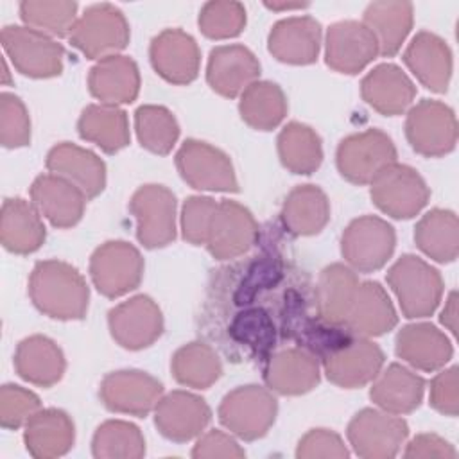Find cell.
<instances>
[{
  "label": "cell",
  "mask_w": 459,
  "mask_h": 459,
  "mask_svg": "<svg viewBox=\"0 0 459 459\" xmlns=\"http://www.w3.org/2000/svg\"><path fill=\"white\" fill-rule=\"evenodd\" d=\"M278 156L287 170L310 174L323 161L321 138L312 127L301 122H290L278 134Z\"/></svg>",
  "instance_id": "cell-41"
},
{
  "label": "cell",
  "mask_w": 459,
  "mask_h": 459,
  "mask_svg": "<svg viewBox=\"0 0 459 459\" xmlns=\"http://www.w3.org/2000/svg\"><path fill=\"white\" fill-rule=\"evenodd\" d=\"M41 409L39 398L20 385L5 384L0 391V423L4 429H20Z\"/></svg>",
  "instance_id": "cell-48"
},
{
  "label": "cell",
  "mask_w": 459,
  "mask_h": 459,
  "mask_svg": "<svg viewBox=\"0 0 459 459\" xmlns=\"http://www.w3.org/2000/svg\"><path fill=\"white\" fill-rule=\"evenodd\" d=\"M396 235L393 226L377 217L353 219L342 233L341 253L355 273H373L387 264L394 251Z\"/></svg>",
  "instance_id": "cell-6"
},
{
  "label": "cell",
  "mask_w": 459,
  "mask_h": 459,
  "mask_svg": "<svg viewBox=\"0 0 459 459\" xmlns=\"http://www.w3.org/2000/svg\"><path fill=\"white\" fill-rule=\"evenodd\" d=\"M430 405L446 416H457L459 391H457V368L452 366L434 377L430 382Z\"/></svg>",
  "instance_id": "cell-52"
},
{
  "label": "cell",
  "mask_w": 459,
  "mask_h": 459,
  "mask_svg": "<svg viewBox=\"0 0 459 459\" xmlns=\"http://www.w3.org/2000/svg\"><path fill=\"white\" fill-rule=\"evenodd\" d=\"M163 394V385L151 375L136 369L115 371L100 384V400L113 411L131 416H147Z\"/></svg>",
  "instance_id": "cell-17"
},
{
  "label": "cell",
  "mask_w": 459,
  "mask_h": 459,
  "mask_svg": "<svg viewBox=\"0 0 459 459\" xmlns=\"http://www.w3.org/2000/svg\"><path fill=\"white\" fill-rule=\"evenodd\" d=\"M0 240L16 255H29L39 249L45 240V226L36 206L22 197L5 199L0 215Z\"/></svg>",
  "instance_id": "cell-32"
},
{
  "label": "cell",
  "mask_w": 459,
  "mask_h": 459,
  "mask_svg": "<svg viewBox=\"0 0 459 459\" xmlns=\"http://www.w3.org/2000/svg\"><path fill=\"white\" fill-rule=\"evenodd\" d=\"M129 210L136 219V238L149 249L163 247L176 237V197L163 185L140 186Z\"/></svg>",
  "instance_id": "cell-13"
},
{
  "label": "cell",
  "mask_w": 459,
  "mask_h": 459,
  "mask_svg": "<svg viewBox=\"0 0 459 459\" xmlns=\"http://www.w3.org/2000/svg\"><path fill=\"white\" fill-rule=\"evenodd\" d=\"M88 88L100 104L118 106L133 102L140 90L138 66L131 57L120 54L99 59L90 70Z\"/></svg>",
  "instance_id": "cell-28"
},
{
  "label": "cell",
  "mask_w": 459,
  "mask_h": 459,
  "mask_svg": "<svg viewBox=\"0 0 459 459\" xmlns=\"http://www.w3.org/2000/svg\"><path fill=\"white\" fill-rule=\"evenodd\" d=\"M29 294L36 308L54 319H81L88 310L90 290L82 274L61 260L34 265Z\"/></svg>",
  "instance_id": "cell-1"
},
{
  "label": "cell",
  "mask_w": 459,
  "mask_h": 459,
  "mask_svg": "<svg viewBox=\"0 0 459 459\" xmlns=\"http://www.w3.org/2000/svg\"><path fill=\"white\" fill-rule=\"evenodd\" d=\"M108 325L113 339L127 350L151 346L163 332V316L160 307L149 296H134L108 314Z\"/></svg>",
  "instance_id": "cell-16"
},
{
  "label": "cell",
  "mask_w": 459,
  "mask_h": 459,
  "mask_svg": "<svg viewBox=\"0 0 459 459\" xmlns=\"http://www.w3.org/2000/svg\"><path fill=\"white\" fill-rule=\"evenodd\" d=\"M244 455H246L244 448H240V445L222 430H210L203 434L192 450V457H197V459H213V457L240 459Z\"/></svg>",
  "instance_id": "cell-53"
},
{
  "label": "cell",
  "mask_w": 459,
  "mask_h": 459,
  "mask_svg": "<svg viewBox=\"0 0 459 459\" xmlns=\"http://www.w3.org/2000/svg\"><path fill=\"white\" fill-rule=\"evenodd\" d=\"M238 111L242 120L258 131L280 126L287 115V99L281 88L269 81H255L240 95Z\"/></svg>",
  "instance_id": "cell-40"
},
{
  "label": "cell",
  "mask_w": 459,
  "mask_h": 459,
  "mask_svg": "<svg viewBox=\"0 0 459 459\" xmlns=\"http://www.w3.org/2000/svg\"><path fill=\"white\" fill-rule=\"evenodd\" d=\"M258 237V224L251 212L237 201L217 203L210 219L204 244L217 260L244 255Z\"/></svg>",
  "instance_id": "cell-15"
},
{
  "label": "cell",
  "mask_w": 459,
  "mask_h": 459,
  "mask_svg": "<svg viewBox=\"0 0 459 459\" xmlns=\"http://www.w3.org/2000/svg\"><path fill=\"white\" fill-rule=\"evenodd\" d=\"M265 7H269V9H273V11H292V9H303V7H308V4H301V2H298V4H265Z\"/></svg>",
  "instance_id": "cell-56"
},
{
  "label": "cell",
  "mask_w": 459,
  "mask_h": 459,
  "mask_svg": "<svg viewBox=\"0 0 459 459\" xmlns=\"http://www.w3.org/2000/svg\"><path fill=\"white\" fill-rule=\"evenodd\" d=\"M91 452L99 459H138L145 454V439L133 423L109 420L95 430Z\"/></svg>",
  "instance_id": "cell-43"
},
{
  "label": "cell",
  "mask_w": 459,
  "mask_h": 459,
  "mask_svg": "<svg viewBox=\"0 0 459 459\" xmlns=\"http://www.w3.org/2000/svg\"><path fill=\"white\" fill-rule=\"evenodd\" d=\"M362 23L377 39L378 54L394 56L412 27V4L373 2L366 7Z\"/></svg>",
  "instance_id": "cell-36"
},
{
  "label": "cell",
  "mask_w": 459,
  "mask_h": 459,
  "mask_svg": "<svg viewBox=\"0 0 459 459\" xmlns=\"http://www.w3.org/2000/svg\"><path fill=\"white\" fill-rule=\"evenodd\" d=\"M387 283L398 298L405 317L430 316L443 294V280L437 269L416 255H403L387 271Z\"/></svg>",
  "instance_id": "cell-2"
},
{
  "label": "cell",
  "mask_w": 459,
  "mask_h": 459,
  "mask_svg": "<svg viewBox=\"0 0 459 459\" xmlns=\"http://www.w3.org/2000/svg\"><path fill=\"white\" fill-rule=\"evenodd\" d=\"M68 39L88 59H104L126 48L129 25L113 4H95L77 18Z\"/></svg>",
  "instance_id": "cell-3"
},
{
  "label": "cell",
  "mask_w": 459,
  "mask_h": 459,
  "mask_svg": "<svg viewBox=\"0 0 459 459\" xmlns=\"http://www.w3.org/2000/svg\"><path fill=\"white\" fill-rule=\"evenodd\" d=\"M359 283L357 273L350 265L332 264L325 267L316 285V305L319 317L328 325L342 326Z\"/></svg>",
  "instance_id": "cell-35"
},
{
  "label": "cell",
  "mask_w": 459,
  "mask_h": 459,
  "mask_svg": "<svg viewBox=\"0 0 459 459\" xmlns=\"http://www.w3.org/2000/svg\"><path fill=\"white\" fill-rule=\"evenodd\" d=\"M378 54L371 30L357 20H342L328 27L325 41L326 65L341 74H359Z\"/></svg>",
  "instance_id": "cell-18"
},
{
  "label": "cell",
  "mask_w": 459,
  "mask_h": 459,
  "mask_svg": "<svg viewBox=\"0 0 459 459\" xmlns=\"http://www.w3.org/2000/svg\"><path fill=\"white\" fill-rule=\"evenodd\" d=\"M217 201L204 195H192L185 201L181 210V231L183 238L194 246H203L210 219Z\"/></svg>",
  "instance_id": "cell-50"
},
{
  "label": "cell",
  "mask_w": 459,
  "mask_h": 459,
  "mask_svg": "<svg viewBox=\"0 0 459 459\" xmlns=\"http://www.w3.org/2000/svg\"><path fill=\"white\" fill-rule=\"evenodd\" d=\"M246 27V9L238 2H206L199 13V29L212 39L238 36Z\"/></svg>",
  "instance_id": "cell-46"
},
{
  "label": "cell",
  "mask_w": 459,
  "mask_h": 459,
  "mask_svg": "<svg viewBox=\"0 0 459 459\" xmlns=\"http://www.w3.org/2000/svg\"><path fill=\"white\" fill-rule=\"evenodd\" d=\"M2 47L23 75L45 79L59 75L63 70L65 48L61 43L27 25H5L2 29Z\"/></svg>",
  "instance_id": "cell-5"
},
{
  "label": "cell",
  "mask_w": 459,
  "mask_h": 459,
  "mask_svg": "<svg viewBox=\"0 0 459 459\" xmlns=\"http://www.w3.org/2000/svg\"><path fill=\"white\" fill-rule=\"evenodd\" d=\"M403 455L420 459V457H455L457 454L446 439L436 434H420L407 443Z\"/></svg>",
  "instance_id": "cell-54"
},
{
  "label": "cell",
  "mask_w": 459,
  "mask_h": 459,
  "mask_svg": "<svg viewBox=\"0 0 459 459\" xmlns=\"http://www.w3.org/2000/svg\"><path fill=\"white\" fill-rule=\"evenodd\" d=\"M396 355L416 369L436 371L450 360L452 344L434 325L414 323L398 332Z\"/></svg>",
  "instance_id": "cell-30"
},
{
  "label": "cell",
  "mask_w": 459,
  "mask_h": 459,
  "mask_svg": "<svg viewBox=\"0 0 459 459\" xmlns=\"http://www.w3.org/2000/svg\"><path fill=\"white\" fill-rule=\"evenodd\" d=\"M267 47L281 63H314L321 48V23L312 16L283 18L273 25Z\"/></svg>",
  "instance_id": "cell-23"
},
{
  "label": "cell",
  "mask_w": 459,
  "mask_h": 459,
  "mask_svg": "<svg viewBox=\"0 0 459 459\" xmlns=\"http://www.w3.org/2000/svg\"><path fill=\"white\" fill-rule=\"evenodd\" d=\"M47 169L74 183L86 199L99 195L106 185V165L91 151L63 142L47 154Z\"/></svg>",
  "instance_id": "cell-26"
},
{
  "label": "cell",
  "mask_w": 459,
  "mask_h": 459,
  "mask_svg": "<svg viewBox=\"0 0 459 459\" xmlns=\"http://www.w3.org/2000/svg\"><path fill=\"white\" fill-rule=\"evenodd\" d=\"M20 16L23 23L48 36L68 38L77 22L75 2H45L27 0L20 4Z\"/></svg>",
  "instance_id": "cell-45"
},
{
  "label": "cell",
  "mask_w": 459,
  "mask_h": 459,
  "mask_svg": "<svg viewBox=\"0 0 459 459\" xmlns=\"http://www.w3.org/2000/svg\"><path fill=\"white\" fill-rule=\"evenodd\" d=\"M210 418L212 411L206 402L186 391H172L161 396L154 407V423L160 434L176 443L197 437Z\"/></svg>",
  "instance_id": "cell-19"
},
{
  "label": "cell",
  "mask_w": 459,
  "mask_h": 459,
  "mask_svg": "<svg viewBox=\"0 0 459 459\" xmlns=\"http://www.w3.org/2000/svg\"><path fill=\"white\" fill-rule=\"evenodd\" d=\"M403 61L425 88L436 93L446 91L452 77V52L439 36L418 32L407 45Z\"/></svg>",
  "instance_id": "cell-25"
},
{
  "label": "cell",
  "mask_w": 459,
  "mask_h": 459,
  "mask_svg": "<svg viewBox=\"0 0 459 459\" xmlns=\"http://www.w3.org/2000/svg\"><path fill=\"white\" fill-rule=\"evenodd\" d=\"M143 274L140 251L124 240H109L95 249L90 260L93 285L106 298H118L136 289Z\"/></svg>",
  "instance_id": "cell-12"
},
{
  "label": "cell",
  "mask_w": 459,
  "mask_h": 459,
  "mask_svg": "<svg viewBox=\"0 0 459 459\" xmlns=\"http://www.w3.org/2000/svg\"><path fill=\"white\" fill-rule=\"evenodd\" d=\"M425 393V380L402 364H391L377 375L369 389L373 403L391 414H407L420 407Z\"/></svg>",
  "instance_id": "cell-31"
},
{
  "label": "cell",
  "mask_w": 459,
  "mask_h": 459,
  "mask_svg": "<svg viewBox=\"0 0 459 459\" xmlns=\"http://www.w3.org/2000/svg\"><path fill=\"white\" fill-rule=\"evenodd\" d=\"M396 321L398 317L385 289L377 281H362L342 326L348 333L359 337H377L393 330Z\"/></svg>",
  "instance_id": "cell-24"
},
{
  "label": "cell",
  "mask_w": 459,
  "mask_h": 459,
  "mask_svg": "<svg viewBox=\"0 0 459 459\" xmlns=\"http://www.w3.org/2000/svg\"><path fill=\"white\" fill-rule=\"evenodd\" d=\"M77 129L82 140L99 145L104 152H117L129 143V122L124 109L109 104L86 106Z\"/></svg>",
  "instance_id": "cell-38"
},
{
  "label": "cell",
  "mask_w": 459,
  "mask_h": 459,
  "mask_svg": "<svg viewBox=\"0 0 459 459\" xmlns=\"http://www.w3.org/2000/svg\"><path fill=\"white\" fill-rule=\"evenodd\" d=\"M405 134L418 154L427 158L445 156L454 151L457 142L455 115L445 102L423 99L409 109Z\"/></svg>",
  "instance_id": "cell-10"
},
{
  "label": "cell",
  "mask_w": 459,
  "mask_h": 459,
  "mask_svg": "<svg viewBox=\"0 0 459 459\" xmlns=\"http://www.w3.org/2000/svg\"><path fill=\"white\" fill-rule=\"evenodd\" d=\"M416 246L436 262H452L459 253V224L450 210L427 212L414 230Z\"/></svg>",
  "instance_id": "cell-39"
},
{
  "label": "cell",
  "mask_w": 459,
  "mask_h": 459,
  "mask_svg": "<svg viewBox=\"0 0 459 459\" xmlns=\"http://www.w3.org/2000/svg\"><path fill=\"white\" fill-rule=\"evenodd\" d=\"M441 323L452 333H455V328H457V294H455V290H452L448 299H446V305H445V308L441 312Z\"/></svg>",
  "instance_id": "cell-55"
},
{
  "label": "cell",
  "mask_w": 459,
  "mask_h": 459,
  "mask_svg": "<svg viewBox=\"0 0 459 459\" xmlns=\"http://www.w3.org/2000/svg\"><path fill=\"white\" fill-rule=\"evenodd\" d=\"M65 357L61 348L45 335H30L23 339L14 353L16 373L41 387L57 384L65 373Z\"/></svg>",
  "instance_id": "cell-34"
},
{
  "label": "cell",
  "mask_w": 459,
  "mask_h": 459,
  "mask_svg": "<svg viewBox=\"0 0 459 459\" xmlns=\"http://www.w3.org/2000/svg\"><path fill=\"white\" fill-rule=\"evenodd\" d=\"M260 75V63L244 45H221L210 52L206 81L222 97H240Z\"/></svg>",
  "instance_id": "cell-21"
},
{
  "label": "cell",
  "mask_w": 459,
  "mask_h": 459,
  "mask_svg": "<svg viewBox=\"0 0 459 459\" xmlns=\"http://www.w3.org/2000/svg\"><path fill=\"white\" fill-rule=\"evenodd\" d=\"M30 199L36 210L56 228L75 226L88 201L74 183L52 172L36 178L30 186Z\"/></svg>",
  "instance_id": "cell-22"
},
{
  "label": "cell",
  "mask_w": 459,
  "mask_h": 459,
  "mask_svg": "<svg viewBox=\"0 0 459 459\" xmlns=\"http://www.w3.org/2000/svg\"><path fill=\"white\" fill-rule=\"evenodd\" d=\"M360 93L375 111L394 117L412 104L416 86L400 66L382 63L362 79Z\"/></svg>",
  "instance_id": "cell-27"
},
{
  "label": "cell",
  "mask_w": 459,
  "mask_h": 459,
  "mask_svg": "<svg viewBox=\"0 0 459 459\" xmlns=\"http://www.w3.org/2000/svg\"><path fill=\"white\" fill-rule=\"evenodd\" d=\"M384 366V353L368 337H348L325 351L326 378L344 389L362 387L377 378Z\"/></svg>",
  "instance_id": "cell-8"
},
{
  "label": "cell",
  "mask_w": 459,
  "mask_h": 459,
  "mask_svg": "<svg viewBox=\"0 0 459 459\" xmlns=\"http://www.w3.org/2000/svg\"><path fill=\"white\" fill-rule=\"evenodd\" d=\"M319 364L316 357L299 348H289L274 353L264 369L267 387L280 394H303L319 382Z\"/></svg>",
  "instance_id": "cell-29"
},
{
  "label": "cell",
  "mask_w": 459,
  "mask_h": 459,
  "mask_svg": "<svg viewBox=\"0 0 459 459\" xmlns=\"http://www.w3.org/2000/svg\"><path fill=\"white\" fill-rule=\"evenodd\" d=\"M394 161V143L380 129L351 134L337 147V169L344 179L355 185H369L382 169Z\"/></svg>",
  "instance_id": "cell-11"
},
{
  "label": "cell",
  "mask_w": 459,
  "mask_h": 459,
  "mask_svg": "<svg viewBox=\"0 0 459 459\" xmlns=\"http://www.w3.org/2000/svg\"><path fill=\"white\" fill-rule=\"evenodd\" d=\"M134 129L140 145L154 154H169L179 136L176 117L163 106H140Z\"/></svg>",
  "instance_id": "cell-44"
},
{
  "label": "cell",
  "mask_w": 459,
  "mask_h": 459,
  "mask_svg": "<svg viewBox=\"0 0 459 459\" xmlns=\"http://www.w3.org/2000/svg\"><path fill=\"white\" fill-rule=\"evenodd\" d=\"M330 221V203L316 185H298L287 195L281 208V222L299 237L319 233Z\"/></svg>",
  "instance_id": "cell-37"
},
{
  "label": "cell",
  "mask_w": 459,
  "mask_h": 459,
  "mask_svg": "<svg viewBox=\"0 0 459 459\" xmlns=\"http://www.w3.org/2000/svg\"><path fill=\"white\" fill-rule=\"evenodd\" d=\"M231 332L238 341L256 350H267L274 342L273 321L260 308L238 314L231 325Z\"/></svg>",
  "instance_id": "cell-49"
},
{
  "label": "cell",
  "mask_w": 459,
  "mask_h": 459,
  "mask_svg": "<svg viewBox=\"0 0 459 459\" xmlns=\"http://www.w3.org/2000/svg\"><path fill=\"white\" fill-rule=\"evenodd\" d=\"M278 412L271 389L262 385H240L230 391L219 405L221 423L237 437L253 441L267 434Z\"/></svg>",
  "instance_id": "cell-4"
},
{
  "label": "cell",
  "mask_w": 459,
  "mask_h": 459,
  "mask_svg": "<svg viewBox=\"0 0 459 459\" xmlns=\"http://www.w3.org/2000/svg\"><path fill=\"white\" fill-rule=\"evenodd\" d=\"M348 441L366 459L394 457L409 436V425L398 414L382 409H362L348 425Z\"/></svg>",
  "instance_id": "cell-9"
},
{
  "label": "cell",
  "mask_w": 459,
  "mask_h": 459,
  "mask_svg": "<svg viewBox=\"0 0 459 459\" xmlns=\"http://www.w3.org/2000/svg\"><path fill=\"white\" fill-rule=\"evenodd\" d=\"M174 378L194 389H206L222 373V364L215 350L204 342H190L181 346L170 362Z\"/></svg>",
  "instance_id": "cell-42"
},
{
  "label": "cell",
  "mask_w": 459,
  "mask_h": 459,
  "mask_svg": "<svg viewBox=\"0 0 459 459\" xmlns=\"http://www.w3.org/2000/svg\"><path fill=\"white\" fill-rule=\"evenodd\" d=\"M0 142L7 149L23 147L30 142V120L23 102L4 91L0 95Z\"/></svg>",
  "instance_id": "cell-47"
},
{
  "label": "cell",
  "mask_w": 459,
  "mask_h": 459,
  "mask_svg": "<svg viewBox=\"0 0 459 459\" xmlns=\"http://www.w3.org/2000/svg\"><path fill=\"white\" fill-rule=\"evenodd\" d=\"M296 455L299 459H317V457H348L350 452L346 450L339 434L328 429H312L307 432L299 443Z\"/></svg>",
  "instance_id": "cell-51"
},
{
  "label": "cell",
  "mask_w": 459,
  "mask_h": 459,
  "mask_svg": "<svg viewBox=\"0 0 459 459\" xmlns=\"http://www.w3.org/2000/svg\"><path fill=\"white\" fill-rule=\"evenodd\" d=\"M74 423L59 409H39L25 423L23 441L32 457L52 459L66 454L74 445Z\"/></svg>",
  "instance_id": "cell-33"
},
{
  "label": "cell",
  "mask_w": 459,
  "mask_h": 459,
  "mask_svg": "<svg viewBox=\"0 0 459 459\" xmlns=\"http://www.w3.org/2000/svg\"><path fill=\"white\" fill-rule=\"evenodd\" d=\"M152 68L172 84H188L199 74L201 52L195 39L181 29H165L149 48Z\"/></svg>",
  "instance_id": "cell-20"
},
{
  "label": "cell",
  "mask_w": 459,
  "mask_h": 459,
  "mask_svg": "<svg viewBox=\"0 0 459 459\" xmlns=\"http://www.w3.org/2000/svg\"><path fill=\"white\" fill-rule=\"evenodd\" d=\"M176 167L181 178L197 190H238L231 160L221 149L206 142L186 140L176 154Z\"/></svg>",
  "instance_id": "cell-14"
},
{
  "label": "cell",
  "mask_w": 459,
  "mask_h": 459,
  "mask_svg": "<svg viewBox=\"0 0 459 459\" xmlns=\"http://www.w3.org/2000/svg\"><path fill=\"white\" fill-rule=\"evenodd\" d=\"M371 185V199L385 215L411 219L427 204L430 192L423 178L409 165L391 163L382 169Z\"/></svg>",
  "instance_id": "cell-7"
}]
</instances>
